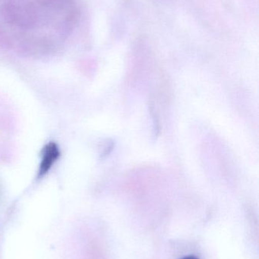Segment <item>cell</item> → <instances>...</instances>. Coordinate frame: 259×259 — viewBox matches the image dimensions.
Returning <instances> with one entry per match:
<instances>
[{"label": "cell", "mask_w": 259, "mask_h": 259, "mask_svg": "<svg viewBox=\"0 0 259 259\" xmlns=\"http://www.w3.org/2000/svg\"><path fill=\"white\" fill-rule=\"evenodd\" d=\"M179 259H199L197 257L194 256V255H187V256L182 257V258Z\"/></svg>", "instance_id": "cell-1"}]
</instances>
